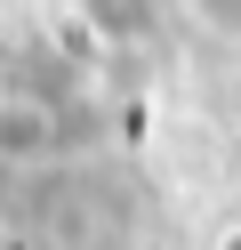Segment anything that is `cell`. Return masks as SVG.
Masks as SVG:
<instances>
[{
	"mask_svg": "<svg viewBox=\"0 0 241 250\" xmlns=\"http://www.w3.org/2000/svg\"><path fill=\"white\" fill-rule=\"evenodd\" d=\"M217 250H241V226H225V234H217Z\"/></svg>",
	"mask_w": 241,
	"mask_h": 250,
	"instance_id": "obj_4",
	"label": "cell"
},
{
	"mask_svg": "<svg viewBox=\"0 0 241 250\" xmlns=\"http://www.w3.org/2000/svg\"><path fill=\"white\" fill-rule=\"evenodd\" d=\"M193 17H201L209 33H225V41H241V0H193Z\"/></svg>",
	"mask_w": 241,
	"mask_h": 250,
	"instance_id": "obj_3",
	"label": "cell"
},
{
	"mask_svg": "<svg viewBox=\"0 0 241 250\" xmlns=\"http://www.w3.org/2000/svg\"><path fill=\"white\" fill-rule=\"evenodd\" d=\"M80 17H89L105 41H137L145 24L161 17V0H80Z\"/></svg>",
	"mask_w": 241,
	"mask_h": 250,
	"instance_id": "obj_2",
	"label": "cell"
},
{
	"mask_svg": "<svg viewBox=\"0 0 241 250\" xmlns=\"http://www.w3.org/2000/svg\"><path fill=\"white\" fill-rule=\"evenodd\" d=\"M64 146V105L48 89H0V162L40 169Z\"/></svg>",
	"mask_w": 241,
	"mask_h": 250,
	"instance_id": "obj_1",
	"label": "cell"
}]
</instances>
